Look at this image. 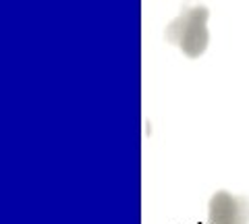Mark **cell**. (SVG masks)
<instances>
[{"label": "cell", "instance_id": "cell-1", "mask_svg": "<svg viewBox=\"0 0 249 224\" xmlns=\"http://www.w3.org/2000/svg\"><path fill=\"white\" fill-rule=\"evenodd\" d=\"M208 17L210 13L206 6H191L181 11L166 27V40L177 46L185 56L197 58L206 52L210 34H208Z\"/></svg>", "mask_w": 249, "mask_h": 224}, {"label": "cell", "instance_id": "cell-2", "mask_svg": "<svg viewBox=\"0 0 249 224\" xmlns=\"http://www.w3.org/2000/svg\"><path fill=\"white\" fill-rule=\"evenodd\" d=\"M208 224H249V202L229 191H216L208 206Z\"/></svg>", "mask_w": 249, "mask_h": 224}]
</instances>
